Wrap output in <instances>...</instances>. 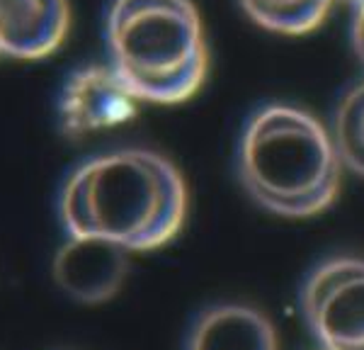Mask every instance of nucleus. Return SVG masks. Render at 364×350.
Instances as JSON below:
<instances>
[{
    "label": "nucleus",
    "mask_w": 364,
    "mask_h": 350,
    "mask_svg": "<svg viewBox=\"0 0 364 350\" xmlns=\"http://www.w3.org/2000/svg\"><path fill=\"white\" fill-rule=\"evenodd\" d=\"M301 314L321 348L364 350V258L323 260L301 287Z\"/></svg>",
    "instance_id": "nucleus-4"
},
{
    "label": "nucleus",
    "mask_w": 364,
    "mask_h": 350,
    "mask_svg": "<svg viewBox=\"0 0 364 350\" xmlns=\"http://www.w3.org/2000/svg\"><path fill=\"white\" fill-rule=\"evenodd\" d=\"M318 350H326V348H318Z\"/></svg>",
    "instance_id": "nucleus-13"
},
{
    "label": "nucleus",
    "mask_w": 364,
    "mask_h": 350,
    "mask_svg": "<svg viewBox=\"0 0 364 350\" xmlns=\"http://www.w3.org/2000/svg\"><path fill=\"white\" fill-rule=\"evenodd\" d=\"M238 175L262 209L306 219L336 202L343 161L333 134L314 115L289 105H269L245 124Z\"/></svg>",
    "instance_id": "nucleus-2"
},
{
    "label": "nucleus",
    "mask_w": 364,
    "mask_h": 350,
    "mask_svg": "<svg viewBox=\"0 0 364 350\" xmlns=\"http://www.w3.org/2000/svg\"><path fill=\"white\" fill-rule=\"evenodd\" d=\"M185 350H279V336L265 312L226 302L207 307L195 319Z\"/></svg>",
    "instance_id": "nucleus-8"
},
{
    "label": "nucleus",
    "mask_w": 364,
    "mask_h": 350,
    "mask_svg": "<svg viewBox=\"0 0 364 350\" xmlns=\"http://www.w3.org/2000/svg\"><path fill=\"white\" fill-rule=\"evenodd\" d=\"M187 207L178 166L149 149H119L85 161L68 175L58 202L68 236L105 238L129 253L173 241Z\"/></svg>",
    "instance_id": "nucleus-1"
},
{
    "label": "nucleus",
    "mask_w": 364,
    "mask_h": 350,
    "mask_svg": "<svg viewBox=\"0 0 364 350\" xmlns=\"http://www.w3.org/2000/svg\"><path fill=\"white\" fill-rule=\"evenodd\" d=\"M54 280L70 299L100 304L112 299L129 275V250L105 238L68 236L54 255Z\"/></svg>",
    "instance_id": "nucleus-6"
},
{
    "label": "nucleus",
    "mask_w": 364,
    "mask_h": 350,
    "mask_svg": "<svg viewBox=\"0 0 364 350\" xmlns=\"http://www.w3.org/2000/svg\"><path fill=\"white\" fill-rule=\"evenodd\" d=\"M107 44L139 100L185 102L207 78L209 49L192 0H112Z\"/></svg>",
    "instance_id": "nucleus-3"
},
{
    "label": "nucleus",
    "mask_w": 364,
    "mask_h": 350,
    "mask_svg": "<svg viewBox=\"0 0 364 350\" xmlns=\"http://www.w3.org/2000/svg\"><path fill=\"white\" fill-rule=\"evenodd\" d=\"M352 42H355L357 56L364 63V5L360 10H355V25H352Z\"/></svg>",
    "instance_id": "nucleus-11"
},
{
    "label": "nucleus",
    "mask_w": 364,
    "mask_h": 350,
    "mask_svg": "<svg viewBox=\"0 0 364 350\" xmlns=\"http://www.w3.org/2000/svg\"><path fill=\"white\" fill-rule=\"evenodd\" d=\"M336 0H240L260 27L277 34H306L326 20Z\"/></svg>",
    "instance_id": "nucleus-9"
},
{
    "label": "nucleus",
    "mask_w": 364,
    "mask_h": 350,
    "mask_svg": "<svg viewBox=\"0 0 364 350\" xmlns=\"http://www.w3.org/2000/svg\"><path fill=\"white\" fill-rule=\"evenodd\" d=\"M340 3H345V5H352L355 10H360L362 5H364V0H340Z\"/></svg>",
    "instance_id": "nucleus-12"
},
{
    "label": "nucleus",
    "mask_w": 364,
    "mask_h": 350,
    "mask_svg": "<svg viewBox=\"0 0 364 350\" xmlns=\"http://www.w3.org/2000/svg\"><path fill=\"white\" fill-rule=\"evenodd\" d=\"M333 142L343 166L364 178V80L350 88L340 100L333 122Z\"/></svg>",
    "instance_id": "nucleus-10"
},
{
    "label": "nucleus",
    "mask_w": 364,
    "mask_h": 350,
    "mask_svg": "<svg viewBox=\"0 0 364 350\" xmlns=\"http://www.w3.org/2000/svg\"><path fill=\"white\" fill-rule=\"evenodd\" d=\"M141 100L112 63H92L70 73L58 97V122L68 137L112 129L136 115Z\"/></svg>",
    "instance_id": "nucleus-5"
},
{
    "label": "nucleus",
    "mask_w": 364,
    "mask_h": 350,
    "mask_svg": "<svg viewBox=\"0 0 364 350\" xmlns=\"http://www.w3.org/2000/svg\"><path fill=\"white\" fill-rule=\"evenodd\" d=\"M68 0H0V54L44 58L66 42Z\"/></svg>",
    "instance_id": "nucleus-7"
}]
</instances>
